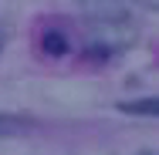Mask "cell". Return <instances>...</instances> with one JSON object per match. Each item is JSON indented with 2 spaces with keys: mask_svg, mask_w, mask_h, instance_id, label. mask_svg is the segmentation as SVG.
Listing matches in <instances>:
<instances>
[{
  "mask_svg": "<svg viewBox=\"0 0 159 155\" xmlns=\"http://www.w3.org/2000/svg\"><path fill=\"white\" fill-rule=\"evenodd\" d=\"M125 115H156L159 118V98H139V101H122L119 105Z\"/></svg>",
  "mask_w": 159,
  "mask_h": 155,
  "instance_id": "1",
  "label": "cell"
},
{
  "mask_svg": "<svg viewBox=\"0 0 159 155\" xmlns=\"http://www.w3.org/2000/svg\"><path fill=\"white\" fill-rule=\"evenodd\" d=\"M27 118H17V115H0V135H17L27 128Z\"/></svg>",
  "mask_w": 159,
  "mask_h": 155,
  "instance_id": "2",
  "label": "cell"
},
{
  "mask_svg": "<svg viewBox=\"0 0 159 155\" xmlns=\"http://www.w3.org/2000/svg\"><path fill=\"white\" fill-rule=\"evenodd\" d=\"M48 51H54V54L61 51V37H58V34H51V37H48Z\"/></svg>",
  "mask_w": 159,
  "mask_h": 155,
  "instance_id": "3",
  "label": "cell"
},
{
  "mask_svg": "<svg viewBox=\"0 0 159 155\" xmlns=\"http://www.w3.org/2000/svg\"><path fill=\"white\" fill-rule=\"evenodd\" d=\"M135 3H142V7H152V10H159V0H135Z\"/></svg>",
  "mask_w": 159,
  "mask_h": 155,
  "instance_id": "4",
  "label": "cell"
}]
</instances>
